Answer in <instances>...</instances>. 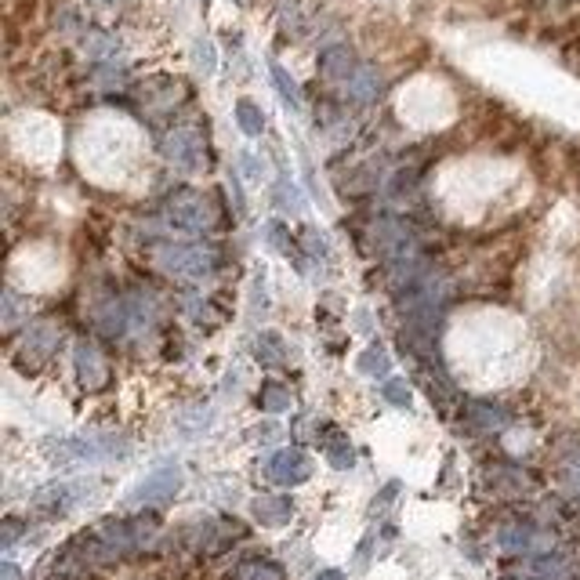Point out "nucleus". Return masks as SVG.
<instances>
[{"label": "nucleus", "instance_id": "23", "mask_svg": "<svg viewBox=\"0 0 580 580\" xmlns=\"http://www.w3.org/2000/svg\"><path fill=\"white\" fill-rule=\"evenodd\" d=\"M5 320H8V327H15V316H19V295L15 290H8V298H5Z\"/></svg>", "mask_w": 580, "mask_h": 580}, {"label": "nucleus", "instance_id": "10", "mask_svg": "<svg viewBox=\"0 0 580 580\" xmlns=\"http://www.w3.org/2000/svg\"><path fill=\"white\" fill-rule=\"evenodd\" d=\"M544 544V537L533 529V526H504L500 529V547L504 551H537Z\"/></svg>", "mask_w": 580, "mask_h": 580}, {"label": "nucleus", "instance_id": "21", "mask_svg": "<svg viewBox=\"0 0 580 580\" xmlns=\"http://www.w3.org/2000/svg\"><path fill=\"white\" fill-rule=\"evenodd\" d=\"M19 533H23V522H19L15 515H8V519H5V537H0V544L12 547V544L19 540Z\"/></svg>", "mask_w": 580, "mask_h": 580}, {"label": "nucleus", "instance_id": "15", "mask_svg": "<svg viewBox=\"0 0 580 580\" xmlns=\"http://www.w3.org/2000/svg\"><path fill=\"white\" fill-rule=\"evenodd\" d=\"M236 580H283V566L272 558H247L236 566Z\"/></svg>", "mask_w": 580, "mask_h": 580}, {"label": "nucleus", "instance_id": "1", "mask_svg": "<svg viewBox=\"0 0 580 580\" xmlns=\"http://www.w3.org/2000/svg\"><path fill=\"white\" fill-rule=\"evenodd\" d=\"M156 265L167 276L203 279L218 268V250L210 243H164V247H156Z\"/></svg>", "mask_w": 580, "mask_h": 580}, {"label": "nucleus", "instance_id": "22", "mask_svg": "<svg viewBox=\"0 0 580 580\" xmlns=\"http://www.w3.org/2000/svg\"><path fill=\"white\" fill-rule=\"evenodd\" d=\"M272 73H276V84H279V91H283V98H286L290 106H295V102H298V88H295V84H290V80H286V73H283V70H272Z\"/></svg>", "mask_w": 580, "mask_h": 580}, {"label": "nucleus", "instance_id": "11", "mask_svg": "<svg viewBox=\"0 0 580 580\" xmlns=\"http://www.w3.org/2000/svg\"><path fill=\"white\" fill-rule=\"evenodd\" d=\"M59 327L55 323H37V327H30L26 331V352H37V360H48L51 356V349L59 345Z\"/></svg>", "mask_w": 580, "mask_h": 580}, {"label": "nucleus", "instance_id": "4", "mask_svg": "<svg viewBox=\"0 0 580 580\" xmlns=\"http://www.w3.org/2000/svg\"><path fill=\"white\" fill-rule=\"evenodd\" d=\"M265 475H268L272 482H279V486H302V482H309V475H313V461H309L305 450L286 446V450L272 454V461L265 464Z\"/></svg>", "mask_w": 580, "mask_h": 580}, {"label": "nucleus", "instance_id": "8", "mask_svg": "<svg viewBox=\"0 0 580 580\" xmlns=\"http://www.w3.org/2000/svg\"><path fill=\"white\" fill-rule=\"evenodd\" d=\"M73 490L77 486H70V482H51L33 497V508L44 511V515H66L73 508V497H77Z\"/></svg>", "mask_w": 580, "mask_h": 580}, {"label": "nucleus", "instance_id": "7", "mask_svg": "<svg viewBox=\"0 0 580 580\" xmlns=\"http://www.w3.org/2000/svg\"><path fill=\"white\" fill-rule=\"evenodd\" d=\"M250 511L261 526H286L290 519H295V500H290L286 493H261L250 500Z\"/></svg>", "mask_w": 580, "mask_h": 580}, {"label": "nucleus", "instance_id": "16", "mask_svg": "<svg viewBox=\"0 0 580 580\" xmlns=\"http://www.w3.org/2000/svg\"><path fill=\"white\" fill-rule=\"evenodd\" d=\"M323 454H327V461L338 468V472H349L352 464H356V454H352V446H349V439L341 435V432H334L331 428V439H327V446H323Z\"/></svg>", "mask_w": 580, "mask_h": 580}, {"label": "nucleus", "instance_id": "3", "mask_svg": "<svg viewBox=\"0 0 580 580\" xmlns=\"http://www.w3.org/2000/svg\"><path fill=\"white\" fill-rule=\"evenodd\" d=\"M182 490V468L178 464H164V468H156V472H149L135 490H131V504H138V508H145V504H167V500H174V493Z\"/></svg>", "mask_w": 580, "mask_h": 580}, {"label": "nucleus", "instance_id": "24", "mask_svg": "<svg viewBox=\"0 0 580 580\" xmlns=\"http://www.w3.org/2000/svg\"><path fill=\"white\" fill-rule=\"evenodd\" d=\"M396 493H399V482H388V486H385V490H381V497H378V500H374V511H381V508H388V504H392V497H396Z\"/></svg>", "mask_w": 580, "mask_h": 580}, {"label": "nucleus", "instance_id": "6", "mask_svg": "<svg viewBox=\"0 0 580 580\" xmlns=\"http://www.w3.org/2000/svg\"><path fill=\"white\" fill-rule=\"evenodd\" d=\"M117 454H127V443H120L113 435H80L62 446V457H77V461H102V457H117Z\"/></svg>", "mask_w": 580, "mask_h": 580}, {"label": "nucleus", "instance_id": "12", "mask_svg": "<svg viewBox=\"0 0 580 580\" xmlns=\"http://www.w3.org/2000/svg\"><path fill=\"white\" fill-rule=\"evenodd\" d=\"M254 356H257L261 367H283V363H286V345H283L279 334L265 331V334H257V341H254Z\"/></svg>", "mask_w": 580, "mask_h": 580}, {"label": "nucleus", "instance_id": "18", "mask_svg": "<svg viewBox=\"0 0 580 580\" xmlns=\"http://www.w3.org/2000/svg\"><path fill=\"white\" fill-rule=\"evenodd\" d=\"M167 156L174 164H182V167H196V142H192V135H174L167 142Z\"/></svg>", "mask_w": 580, "mask_h": 580}, {"label": "nucleus", "instance_id": "5", "mask_svg": "<svg viewBox=\"0 0 580 580\" xmlns=\"http://www.w3.org/2000/svg\"><path fill=\"white\" fill-rule=\"evenodd\" d=\"M73 363H77V378H80V388H84V392H102V388L109 385V363H106V356L98 352V345L77 341Z\"/></svg>", "mask_w": 580, "mask_h": 580}, {"label": "nucleus", "instance_id": "9", "mask_svg": "<svg viewBox=\"0 0 580 580\" xmlns=\"http://www.w3.org/2000/svg\"><path fill=\"white\" fill-rule=\"evenodd\" d=\"M265 236L272 239V247L283 254V257H295V265H298V272H309V257L298 250V243H295V236L286 232V225L283 221H268L265 225Z\"/></svg>", "mask_w": 580, "mask_h": 580}, {"label": "nucleus", "instance_id": "17", "mask_svg": "<svg viewBox=\"0 0 580 580\" xmlns=\"http://www.w3.org/2000/svg\"><path fill=\"white\" fill-rule=\"evenodd\" d=\"M356 367H360V374H367V378H388V370H392V360H388V352H385V349L374 341V345H370V349L360 356V363H356Z\"/></svg>", "mask_w": 580, "mask_h": 580}, {"label": "nucleus", "instance_id": "25", "mask_svg": "<svg viewBox=\"0 0 580 580\" xmlns=\"http://www.w3.org/2000/svg\"><path fill=\"white\" fill-rule=\"evenodd\" d=\"M0 580H23V573H19V566H12V562H5V566H0Z\"/></svg>", "mask_w": 580, "mask_h": 580}, {"label": "nucleus", "instance_id": "14", "mask_svg": "<svg viewBox=\"0 0 580 580\" xmlns=\"http://www.w3.org/2000/svg\"><path fill=\"white\" fill-rule=\"evenodd\" d=\"M468 421L475 428H482V432H497V428L508 425V414L500 407H493V403H472L468 407Z\"/></svg>", "mask_w": 580, "mask_h": 580}, {"label": "nucleus", "instance_id": "13", "mask_svg": "<svg viewBox=\"0 0 580 580\" xmlns=\"http://www.w3.org/2000/svg\"><path fill=\"white\" fill-rule=\"evenodd\" d=\"M290 388L286 385H279V381H265L261 385V392H257V407L265 410V414H283V410H290Z\"/></svg>", "mask_w": 580, "mask_h": 580}, {"label": "nucleus", "instance_id": "20", "mask_svg": "<svg viewBox=\"0 0 580 580\" xmlns=\"http://www.w3.org/2000/svg\"><path fill=\"white\" fill-rule=\"evenodd\" d=\"M236 113H239V124H243L247 135H261V113H257L250 102H239Z\"/></svg>", "mask_w": 580, "mask_h": 580}, {"label": "nucleus", "instance_id": "2", "mask_svg": "<svg viewBox=\"0 0 580 580\" xmlns=\"http://www.w3.org/2000/svg\"><path fill=\"white\" fill-rule=\"evenodd\" d=\"M164 221H167V229H174V232L203 236V232L214 229V210H210V203H207L200 192H189V189H185V192H178V196L167 200Z\"/></svg>", "mask_w": 580, "mask_h": 580}, {"label": "nucleus", "instance_id": "26", "mask_svg": "<svg viewBox=\"0 0 580 580\" xmlns=\"http://www.w3.org/2000/svg\"><path fill=\"white\" fill-rule=\"evenodd\" d=\"M316 580H345V573L341 569H320Z\"/></svg>", "mask_w": 580, "mask_h": 580}, {"label": "nucleus", "instance_id": "19", "mask_svg": "<svg viewBox=\"0 0 580 580\" xmlns=\"http://www.w3.org/2000/svg\"><path fill=\"white\" fill-rule=\"evenodd\" d=\"M381 396H385L392 407H403V410L414 403V392H410V385H407V381H399V378H388V381L381 385Z\"/></svg>", "mask_w": 580, "mask_h": 580}]
</instances>
